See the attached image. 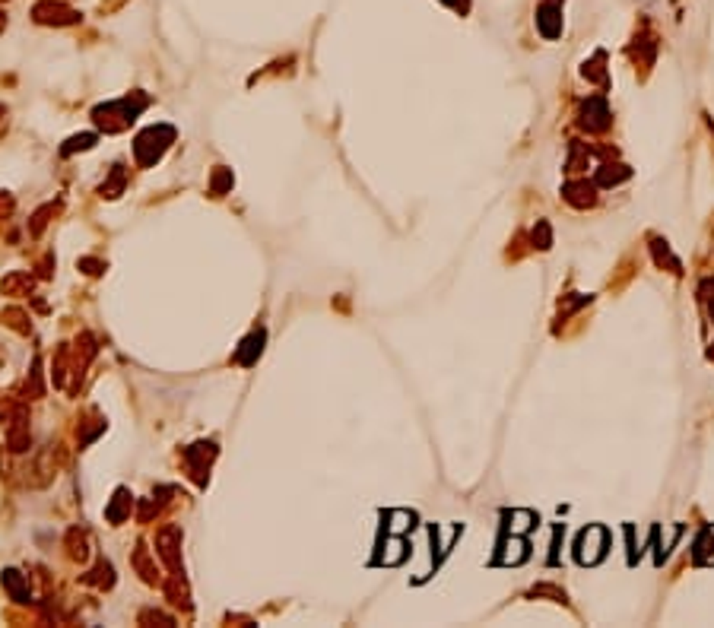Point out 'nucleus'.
<instances>
[{
    "label": "nucleus",
    "instance_id": "3",
    "mask_svg": "<svg viewBox=\"0 0 714 628\" xmlns=\"http://www.w3.org/2000/svg\"><path fill=\"white\" fill-rule=\"evenodd\" d=\"M448 3H454V7H457V10H467V7H470L467 0H448Z\"/></svg>",
    "mask_w": 714,
    "mask_h": 628
},
{
    "label": "nucleus",
    "instance_id": "2",
    "mask_svg": "<svg viewBox=\"0 0 714 628\" xmlns=\"http://www.w3.org/2000/svg\"><path fill=\"white\" fill-rule=\"evenodd\" d=\"M35 13H39L41 23H51V19H54V23H74V19L80 16V13H74V10H64V7H58V3H54V7H51V3H41Z\"/></svg>",
    "mask_w": 714,
    "mask_h": 628
},
{
    "label": "nucleus",
    "instance_id": "1",
    "mask_svg": "<svg viewBox=\"0 0 714 628\" xmlns=\"http://www.w3.org/2000/svg\"><path fill=\"white\" fill-rule=\"evenodd\" d=\"M537 23H540V29L550 35V38H556L559 29H562V16H559V10L552 7V3H543L540 13H537Z\"/></svg>",
    "mask_w": 714,
    "mask_h": 628
}]
</instances>
